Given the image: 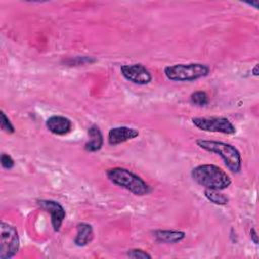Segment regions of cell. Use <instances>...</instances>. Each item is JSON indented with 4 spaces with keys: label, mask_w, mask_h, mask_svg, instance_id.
Segmentation results:
<instances>
[{
    "label": "cell",
    "mask_w": 259,
    "mask_h": 259,
    "mask_svg": "<svg viewBox=\"0 0 259 259\" xmlns=\"http://www.w3.org/2000/svg\"><path fill=\"white\" fill-rule=\"evenodd\" d=\"M192 179L204 187V189L224 190L228 188L232 180L221 167L213 164H201L191 170Z\"/></svg>",
    "instance_id": "1"
},
{
    "label": "cell",
    "mask_w": 259,
    "mask_h": 259,
    "mask_svg": "<svg viewBox=\"0 0 259 259\" xmlns=\"http://www.w3.org/2000/svg\"><path fill=\"white\" fill-rule=\"evenodd\" d=\"M195 143L200 149L219 155L223 159L228 169L233 173H239L241 171L242 157L239 150L235 146L222 141L204 139H197Z\"/></svg>",
    "instance_id": "2"
},
{
    "label": "cell",
    "mask_w": 259,
    "mask_h": 259,
    "mask_svg": "<svg viewBox=\"0 0 259 259\" xmlns=\"http://www.w3.org/2000/svg\"><path fill=\"white\" fill-rule=\"evenodd\" d=\"M106 176L113 184L126 189L137 196H144L151 192L150 185L142 177L126 168H109L106 170Z\"/></svg>",
    "instance_id": "3"
},
{
    "label": "cell",
    "mask_w": 259,
    "mask_h": 259,
    "mask_svg": "<svg viewBox=\"0 0 259 259\" xmlns=\"http://www.w3.org/2000/svg\"><path fill=\"white\" fill-rule=\"evenodd\" d=\"M210 73V68L206 64L188 63L166 66L164 74L167 79L177 82H190L206 77Z\"/></svg>",
    "instance_id": "4"
},
{
    "label": "cell",
    "mask_w": 259,
    "mask_h": 259,
    "mask_svg": "<svg viewBox=\"0 0 259 259\" xmlns=\"http://www.w3.org/2000/svg\"><path fill=\"white\" fill-rule=\"evenodd\" d=\"M0 259H10L20 248L18 231L15 226L4 221L0 224Z\"/></svg>",
    "instance_id": "5"
},
{
    "label": "cell",
    "mask_w": 259,
    "mask_h": 259,
    "mask_svg": "<svg viewBox=\"0 0 259 259\" xmlns=\"http://www.w3.org/2000/svg\"><path fill=\"white\" fill-rule=\"evenodd\" d=\"M193 125L200 131L220 133L225 135L236 134L235 125L223 116H209V117H193L191 119Z\"/></svg>",
    "instance_id": "6"
},
{
    "label": "cell",
    "mask_w": 259,
    "mask_h": 259,
    "mask_svg": "<svg viewBox=\"0 0 259 259\" xmlns=\"http://www.w3.org/2000/svg\"><path fill=\"white\" fill-rule=\"evenodd\" d=\"M120 73L127 81L137 85H147L153 79L151 72L144 65L138 63L121 65Z\"/></svg>",
    "instance_id": "7"
},
{
    "label": "cell",
    "mask_w": 259,
    "mask_h": 259,
    "mask_svg": "<svg viewBox=\"0 0 259 259\" xmlns=\"http://www.w3.org/2000/svg\"><path fill=\"white\" fill-rule=\"evenodd\" d=\"M37 205L51 215V224L55 232H59L66 218V210L61 203L53 199H37Z\"/></svg>",
    "instance_id": "8"
},
{
    "label": "cell",
    "mask_w": 259,
    "mask_h": 259,
    "mask_svg": "<svg viewBox=\"0 0 259 259\" xmlns=\"http://www.w3.org/2000/svg\"><path fill=\"white\" fill-rule=\"evenodd\" d=\"M139 137V131L130 126H115L109 130L107 135L108 144L116 146L125 143L130 140H134Z\"/></svg>",
    "instance_id": "9"
},
{
    "label": "cell",
    "mask_w": 259,
    "mask_h": 259,
    "mask_svg": "<svg viewBox=\"0 0 259 259\" xmlns=\"http://www.w3.org/2000/svg\"><path fill=\"white\" fill-rule=\"evenodd\" d=\"M46 126L56 136H65L72 131V121L63 115H52L46 121Z\"/></svg>",
    "instance_id": "10"
},
{
    "label": "cell",
    "mask_w": 259,
    "mask_h": 259,
    "mask_svg": "<svg viewBox=\"0 0 259 259\" xmlns=\"http://www.w3.org/2000/svg\"><path fill=\"white\" fill-rule=\"evenodd\" d=\"M88 142L85 143L84 149L87 152L94 153L99 151L103 146V135L97 124H92L88 128Z\"/></svg>",
    "instance_id": "11"
},
{
    "label": "cell",
    "mask_w": 259,
    "mask_h": 259,
    "mask_svg": "<svg viewBox=\"0 0 259 259\" xmlns=\"http://www.w3.org/2000/svg\"><path fill=\"white\" fill-rule=\"evenodd\" d=\"M153 237L160 243L175 244L181 242L186 237V234L179 230H155L153 232Z\"/></svg>",
    "instance_id": "12"
},
{
    "label": "cell",
    "mask_w": 259,
    "mask_h": 259,
    "mask_svg": "<svg viewBox=\"0 0 259 259\" xmlns=\"http://www.w3.org/2000/svg\"><path fill=\"white\" fill-rule=\"evenodd\" d=\"M76 229L77 233L74 238V244L78 247H84L90 244L94 237L92 226L88 223H79Z\"/></svg>",
    "instance_id": "13"
},
{
    "label": "cell",
    "mask_w": 259,
    "mask_h": 259,
    "mask_svg": "<svg viewBox=\"0 0 259 259\" xmlns=\"http://www.w3.org/2000/svg\"><path fill=\"white\" fill-rule=\"evenodd\" d=\"M204 196L207 200H209L211 203L217 205H225L229 202V198L220 190H213V189H204Z\"/></svg>",
    "instance_id": "14"
},
{
    "label": "cell",
    "mask_w": 259,
    "mask_h": 259,
    "mask_svg": "<svg viewBox=\"0 0 259 259\" xmlns=\"http://www.w3.org/2000/svg\"><path fill=\"white\" fill-rule=\"evenodd\" d=\"M190 100L196 106H205L208 103V96L206 92L198 90L190 95Z\"/></svg>",
    "instance_id": "15"
},
{
    "label": "cell",
    "mask_w": 259,
    "mask_h": 259,
    "mask_svg": "<svg viewBox=\"0 0 259 259\" xmlns=\"http://www.w3.org/2000/svg\"><path fill=\"white\" fill-rule=\"evenodd\" d=\"M0 126L1 130L3 132H5L6 134H13L15 132V128L12 124V122L10 121V119L8 118V116L5 114V112L3 110H1L0 112Z\"/></svg>",
    "instance_id": "16"
},
{
    "label": "cell",
    "mask_w": 259,
    "mask_h": 259,
    "mask_svg": "<svg viewBox=\"0 0 259 259\" xmlns=\"http://www.w3.org/2000/svg\"><path fill=\"white\" fill-rule=\"evenodd\" d=\"M126 256L133 259H151L152 256L145 250L135 248V249H130L126 252Z\"/></svg>",
    "instance_id": "17"
},
{
    "label": "cell",
    "mask_w": 259,
    "mask_h": 259,
    "mask_svg": "<svg viewBox=\"0 0 259 259\" xmlns=\"http://www.w3.org/2000/svg\"><path fill=\"white\" fill-rule=\"evenodd\" d=\"M0 163H1V166L4 168V169H12L14 167V160L12 159V157L8 154H5L3 153L0 157Z\"/></svg>",
    "instance_id": "18"
},
{
    "label": "cell",
    "mask_w": 259,
    "mask_h": 259,
    "mask_svg": "<svg viewBox=\"0 0 259 259\" xmlns=\"http://www.w3.org/2000/svg\"><path fill=\"white\" fill-rule=\"evenodd\" d=\"M250 239H251V241H252L255 245L258 244V235H257V232H256V230H255L254 228H252V229L250 230Z\"/></svg>",
    "instance_id": "19"
},
{
    "label": "cell",
    "mask_w": 259,
    "mask_h": 259,
    "mask_svg": "<svg viewBox=\"0 0 259 259\" xmlns=\"http://www.w3.org/2000/svg\"><path fill=\"white\" fill-rule=\"evenodd\" d=\"M258 73H259V72H258V65H255L254 68L252 69V74L257 77V76H258Z\"/></svg>",
    "instance_id": "20"
}]
</instances>
